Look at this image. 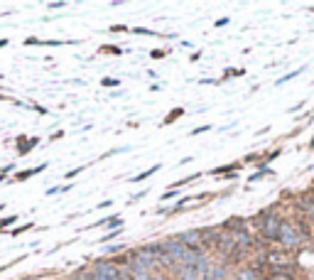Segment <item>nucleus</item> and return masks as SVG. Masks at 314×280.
<instances>
[{"label":"nucleus","mask_w":314,"mask_h":280,"mask_svg":"<svg viewBox=\"0 0 314 280\" xmlns=\"http://www.w3.org/2000/svg\"><path fill=\"white\" fill-rule=\"evenodd\" d=\"M15 221H17V216L15 214H10V216H0V231H5L8 226H13Z\"/></svg>","instance_id":"4"},{"label":"nucleus","mask_w":314,"mask_h":280,"mask_svg":"<svg viewBox=\"0 0 314 280\" xmlns=\"http://www.w3.org/2000/svg\"><path fill=\"white\" fill-rule=\"evenodd\" d=\"M13 170H15V165H5V167L0 170V182H3V180H5V177H8V175H10Z\"/></svg>","instance_id":"7"},{"label":"nucleus","mask_w":314,"mask_h":280,"mask_svg":"<svg viewBox=\"0 0 314 280\" xmlns=\"http://www.w3.org/2000/svg\"><path fill=\"white\" fill-rule=\"evenodd\" d=\"M94 280H110V278H106V275H101V273H94Z\"/></svg>","instance_id":"11"},{"label":"nucleus","mask_w":314,"mask_h":280,"mask_svg":"<svg viewBox=\"0 0 314 280\" xmlns=\"http://www.w3.org/2000/svg\"><path fill=\"white\" fill-rule=\"evenodd\" d=\"M8 44H10V40H8V37H3V40H0V49H3V47H8Z\"/></svg>","instance_id":"10"},{"label":"nucleus","mask_w":314,"mask_h":280,"mask_svg":"<svg viewBox=\"0 0 314 280\" xmlns=\"http://www.w3.org/2000/svg\"><path fill=\"white\" fill-rule=\"evenodd\" d=\"M56 8H64V3H49V10H56Z\"/></svg>","instance_id":"9"},{"label":"nucleus","mask_w":314,"mask_h":280,"mask_svg":"<svg viewBox=\"0 0 314 280\" xmlns=\"http://www.w3.org/2000/svg\"><path fill=\"white\" fill-rule=\"evenodd\" d=\"M69 280H94V275H91V273H86V270H76V273H74Z\"/></svg>","instance_id":"6"},{"label":"nucleus","mask_w":314,"mask_h":280,"mask_svg":"<svg viewBox=\"0 0 314 280\" xmlns=\"http://www.w3.org/2000/svg\"><path fill=\"white\" fill-rule=\"evenodd\" d=\"M81 170H86V167H76V170H69V172H67V180H71V177H76V175H79V172H81Z\"/></svg>","instance_id":"8"},{"label":"nucleus","mask_w":314,"mask_h":280,"mask_svg":"<svg viewBox=\"0 0 314 280\" xmlns=\"http://www.w3.org/2000/svg\"><path fill=\"white\" fill-rule=\"evenodd\" d=\"M42 170H47V162H42V165H37V167L22 170V172H15V175H13V182H25V180H30V177L40 175Z\"/></svg>","instance_id":"2"},{"label":"nucleus","mask_w":314,"mask_h":280,"mask_svg":"<svg viewBox=\"0 0 314 280\" xmlns=\"http://www.w3.org/2000/svg\"><path fill=\"white\" fill-rule=\"evenodd\" d=\"M30 229H35V224H32V221H27V224H20L17 229H10L8 234H10V238H17V236H22L25 231H30Z\"/></svg>","instance_id":"3"},{"label":"nucleus","mask_w":314,"mask_h":280,"mask_svg":"<svg viewBox=\"0 0 314 280\" xmlns=\"http://www.w3.org/2000/svg\"><path fill=\"white\" fill-rule=\"evenodd\" d=\"M160 170V165H155V167H150V170H145V172H140L137 177H133V182H140V180H145V177H150L152 172H157Z\"/></svg>","instance_id":"5"},{"label":"nucleus","mask_w":314,"mask_h":280,"mask_svg":"<svg viewBox=\"0 0 314 280\" xmlns=\"http://www.w3.org/2000/svg\"><path fill=\"white\" fill-rule=\"evenodd\" d=\"M37 138H27V135H20L17 143H15V148H17V155H30L32 153V148H37Z\"/></svg>","instance_id":"1"}]
</instances>
